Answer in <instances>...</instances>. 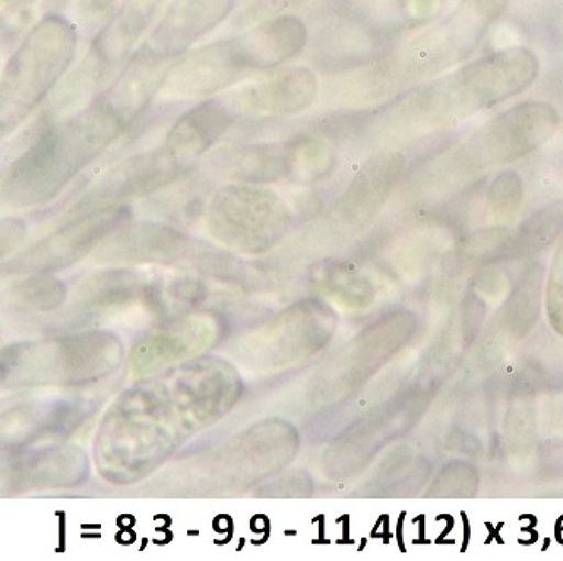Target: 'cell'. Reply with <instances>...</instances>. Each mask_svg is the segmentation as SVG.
<instances>
[{
    "label": "cell",
    "mask_w": 563,
    "mask_h": 561,
    "mask_svg": "<svg viewBox=\"0 0 563 561\" xmlns=\"http://www.w3.org/2000/svg\"><path fill=\"white\" fill-rule=\"evenodd\" d=\"M539 75L531 51L508 50L477 59L448 78L388 103L375 112L388 138H419L448 129L481 110L505 103L527 90Z\"/></svg>",
    "instance_id": "obj_1"
},
{
    "label": "cell",
    "mask_w": 563,
    "mask_h": 561,
    "mask_svg": "<svg viewBox=\"0 0 563 561\" xmlns=\"http://www.w3.org/2000/svg\"><path fill=\"white\" fill-rule=\"evenodd\" d=\"M309 43L306 22L282 14L250 28L239 36L196 47L170 69L161 95L173 98H213L230 90L250 73L280 68L296 59Z\"/></svg>",
    "instance_id": "obj_2"
},
{
    "label": "cell",
    "mask_w": 563,
    "mask_h": 561,
    "mask_svg": "<svg viewBox=\"0 0 563 561\" xmlns=\"http://www.w3.org/2000/svg\"><path fill=\"white\" fill-rule=\"evenodd\" d=\"M505 6L506 0H463L442 24L420 34L401 47L394 62L379 68L375 88L390 91L394 85L429 78L463 62Z\"/></svg>",
    "instance_id": "obj_3"
},
{
    "label": "cell",
    "mask_w": 563,
    "mask_h": 561,
    "mask_svg": "<svg viewBox=\"0 0 563 561\" xmlns=\"http://www.w3.org/2000/svg\"><path fill=\"white\" fill-rule=\"evenodd\" d=\"M559 122V113L552 105L527 101L493 119L463 147L483 164L514 163L545 144Z\"/></svg>",
    "instance_id": "obj_4"
},
{
    "label": "cell",
    "mask_w": 563,
    "mask_h": 561,
    "mask_svg": "<svg viewBox=\"0 0 563 561\" xmlns=\"http://www.w3.org/2000/svg\"><path fill=\"white\" fill-rule=\"evenodd\" d=\"M318 94V75L311 68L280 66L235 85L223 98L239 120H272L303 112L314 103Z\"/></svg>",
    "instance_id": "obj_5"
},
{
    "label": "cell",
    "mask_w": 563,
    "mask_h": 561,
    "mask_svg": "<svg viewBox=\"0 0 563 561\" xmlns=\"http://www.w3.org/2000/svg\"><path fill=\"white\" fill-rule=\"evenodd\" d=\"M235 8L236 0H173L135 53L154 65L173 69L196 43L223 24Z\"/></svg>",
    "instance_id": "obj_6"
},
{
    "label": "cell",
    "mask_w": 563,
    "mask_h": 561,
    "mask_svg": "<svg viewBox=\"0 0 563 561\" xmlns=\"http://www.w3.org/2000/svg\"><path fill=\"white\" fill-rule=\"evenodd\" d=\"M236 122L239 117L223 97L207 98L173 123L161 147L181 173L195 166Z\"/></svg>",
    "instance_id": "obj_7"
},
{
    "label": "cell",
    "mask_w": 563,
    "mask_h": 561,
    "mask_svg": "<svg viewBox=\"0 0 563 561\" xmlns=\"http://www.w3.org/2000/svg\"><path fill=\"white\" fill-rule=\"evenodd\" d=\"M76 34L58 18L41 22L19 51L11 72L18 78L31 79L30 87L46 90L65 72L75 56Z\"/></svg>",
    "instance_id": "obj_8"
},
{
    "label": "cell",
    "mask_w": 563,
    "mask_h": 561,
    "mask_svg": "<svg viewBox=\"0 0 563 561\" xmlns=\"http://www.w3.org/2000/svg\"><path fill=\"white\" fill-rule=\"evenodd\" d=\"M163 4L164 0H123L112 21L95 41V59L98 65L112 69L129 58L135 44L159 14Z\"/></svg>",
    "instance_id": "obj_9"
},
{
    "label": "cell",
    "mask_w": 563,
    "mask_h": 561,
    "mask_svg": "<svg viewBox=\"0 0 563 561\" xmlns=\"http://www.w3.org/2000/svg\"><path fill=\"white\" fill-rule=\"evenodd\" d=\"M334 148L322 133H297L284 144V166L292 173H324L336 161Z\"/></svg>",
    "instance_id": "obj_10"
},
{
    "label": "cell",
    "mask_w": 563,
    "mask_h": 561,
    "mask_svg": "<svg viewBox=\"0 0 563 561\" xmlns=\"http://www.w3.org/2000/svg\"><path fill=\"white\" fill-rule=\"evenodd\" d=\"M309 0H250L243 11L236 15L233 24L236 28H252L277 15L289 14L292 9L300 8Z\"/></svg>",
    "instance_id": "obj_11"
},
{
    "label": "cell",
    "mask_w": 563,
    "mask_h": 561,
    "mask_svg": "<svg viewBox=\"0 0 563 561\" xmlns=\"http://www.w3.org/2000/svg\"><path fill=\"white\" fill-rule=\"evenodd\" d=\"M549 312L555 326L563 328V238L556 250L549 278Z\"/></svg>",
    "instance_id": "obj_12"
},
{
    "label": "cell",
    "mask_w": 563,
    "mask_h": 561,
    "mask_svg": "<svg viewBox=\"0 0 563 561\" xmlns=\"http://www.w3.org/2000/svg\"><path fill=\"white\" fill-rule=\"evenodd\" d=\"M76 2H78V9H81L88 18H100L106 12H110L117 0H76Z\"/></svg>",
    "instance_id": "obj_13"
}]
</instances>
